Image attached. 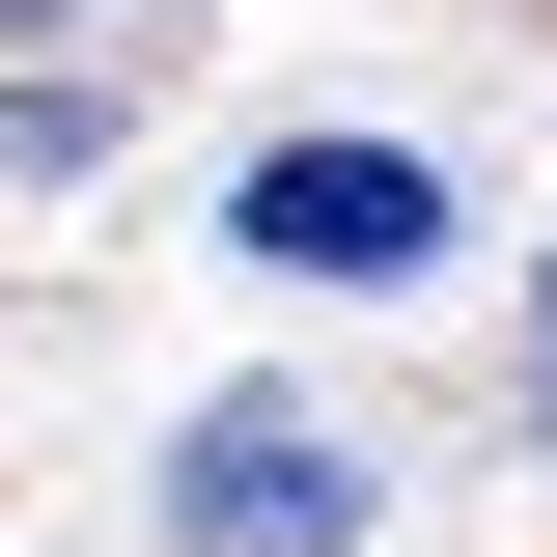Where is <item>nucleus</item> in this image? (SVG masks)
Instances as JSON below:
<instances>
[{"mask_svg":"<svg viewBox=\"0 0 557 557\" xmlns=\"http://www.w3.org/2000/svg\"><path fill=\"white\" fill-rule=\"evenodd\" d=\"M335 530H362V418L223 391L196 446H168V557H335Z\"/></svg>","mask_w":557,"mask_h":557,"instance_id":"f257e3e1","label":"nucleus"},{"mask_svg":"<svg viewBox=\"0 0 557 557\" xmlns=\"http://www.w3.org/2000/svg\"><path fill=\"white\" fill-rule=\"evenodd\" d=\"M530 418H557V278H530Z\"/></svg>","mask_w":557,"mask_h":557,"instance_id":"7ed1b4c3","label":"nucleus"},{"mask_svg":"<svg viewBox=\"0 0 557 557\" xmlns=\"http://www.w3.org/2000/svg\"><path fill=\"white\" fill-rule=\"evenodd\" d=\"M223 251H251V278H418V251H446V168H418V139H251Z\"/></svg>","mask_w":557,"mask_h":557,"instance_id":"f03ea898","label":"nucleus"}]
</instances>
